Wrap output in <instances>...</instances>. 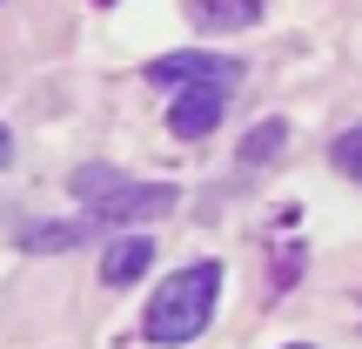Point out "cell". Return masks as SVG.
Returning <instances> with one entry per match:
<instances>
[{
  "mask_svg": "<svg viewBox=\"0 0 362 349\" xmlns=\"http://www.w3.org/2000/svg\"><path fill=\"white\" fill-rule=\"evenodd\" d=\"M215 289H221V262H188V269H175L168 282L155 289V302H148V343H161V349L194 343L208 329V316H215Z\"/></svg>",
  "mask_w": 362,
  "mask_h": 349,
  "instance_id": "6da1fadb",
  "label": "cell"
},
{
  "mask_svg": "<svg viewBox=\"0 0 362 349\" xmlns=\"http://www.w3.org/2000/svg\"><path fill=\"white\" fill-rule=\"evenodd\" d=\"M74 195H81V208L101 215V222H148V215H168L175 208V188L134 181V175L107 168V161H88V168L74 175Z\"/></svg>",
  "mask_w": 362,
  "mask_h": 349,
  "instance_id": "7a4b0ae2",
  "label": "cell"
},
{
  "mask_svg": "<svg viewBox=\"0 0 362 349\" xmlns=\"http://www.w3.org/2000/svg\"><path fill=\"white\" fill-rule=\"evenodd\" d=\"M235 74L242 67L221 54H161L148 67V81H161V88H235Z\"/></svg>",
  "mask_w": 362,
  "mask_h": 349,
  "instance_id": "3957f363",
  "label": "cell"
},
{
  "mask_svg": "<svg viewBox=\"0 0 362 349\" xmlns=\"http://www.w3.org/2000/svg\"><path fill=\"white\" fill-rule=\"evenodd\" d=\"M221 101H228V88H181V101H175L168 128L181 135V142H202V135L221 121Z\"/></svg>",
  "mask_w": 362,
  "mask_h": 349,
  "instance_id": "277c9868",
  "label": "cell"
},
{
  "mask_svg": "<svg viewBox=\"0 0 362 349\" xmlns=\"http://www.w3.org/2000/svg\"><path fill=\"white\" fill-rule=\"evenodd\" d=\"M148 262H155V235H115L101 256V282L107 289H128L134 275H148Z\"/></svg>",
  "mask_w": 362,
  "mask_h": 349,
  "instance_id": "5b68a950",
  "label": "cell"
},
{
  "mask_svg": "<svg viewBox=\"0 0 362 349\" xmlns=\"http://www.w3.org/2000/svg\"><path fill=\"white\" fill-rule=\"evenodd\" d=\"M262 7L269 0H194L202 27H248V21H262Z\"/></svg>",
  "mask_w": 362,
  "mask_h": 349,
  "instance_id": "8992f818",
  "label": "cell"
},
{
  "mask_svg": "<svg viewBox=\"0 0 362 349\" xmlns=\"http://www.w3.org/2000/svg\"><path fill=\"white\" fill-rule=\"evenodd\" d=\"M282 142H288V121H262V128L242 142V161H269V155H282Z\"/></svg>",
  "mask_w": 362,
  "mask_h": 349,
  "instance_id": "52a82bcc",
  "label": "cell"
},
{
  "mask_svg": "<svg viewBox=\"0 0 362 349\" xmlns=\"http://www.w3.org/2000/svg\"><path fill=\"white\" fill-rule=\"evenodd\" d=\"M329 161H336V168L349 175V181H362V128H349V135H342V142L329 148Z\"/></svg>",
  "mask_w": 362,
  "mask_h": 349,
  "instance_id": "ba28073f",
  "label": "cell"
},
{
  "mask_svg": "<svg viewBox=\"0 0 362 349\" xmlns=\"http://www.w3.org/2000/svg\"><path fill=\"white\" fill-rule=\"evenodd\" d=\"M67 242H81V229H74V222H47V229H34V235H27V248H67Z\"/></svg>",
  "mask_w": 362,
  "mask_h": 349,
  "instance_id": "9c48e42d",
  "label": "cell"
},
{
  "mask_svg": "<svg viewBox=\"0 0 362 349\" xmlns=\"http://www.w3.org/2000/svg\"><path fill=\"white\" fill-rule=\"evenodd\" d=\"M7 155H13V142H7V128H0V168H7Z\"/></svg>",
  "mask_w": 362,
  "mask_h": 349,
  "instance_id": "30bf717a",
  "label": "cell"
},
{
  "mask_svg": "<svg viewBox=\"0 0 362 349\" xmlns=\"http://www.w3.org/2000/svg\"><path fill=\"white\" fill-rule=\"evenodd\" d=\"M288 349H309V343H288Z\"/></svg>",
  "mask_w": 362,
  "mask_h": 349,
  "instance_id": "8fae6325",
  "label": "cell"
}]
</instances>
